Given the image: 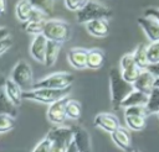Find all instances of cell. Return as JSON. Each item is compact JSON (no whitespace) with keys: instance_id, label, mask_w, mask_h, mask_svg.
Masks as SVG:
<instances>
[{"instance_id":"obj_21","label":"cell","mask_w":159,"mask_h":152,"mask_svg":"<svg viewBox=\"0 0 159 152\" xmlns=\"http://www.w3.org/2000/svg\"><path fill=\"white\" fill-rule=\"evenodd\" d=\"M60 51H61V43L48 41V42H47V48H46L45 63H43V64H45L46 67H52V65L57 62Z\"/></svg>"},{"instance_id":"obj_4","label":"cell","mask_w":159,"mask_h":152,"mask_svg":"<svg viewBox=\"0 0 159 152\" xmlns=\"http://www.w3.org/2000/svg\"><path fill=\"white\" fill-rule=\"evenodd\" d=\"M47 41L63 43L71 38V27L66 21L62 20H48L45 23L43 33Z\"/></svg>"},{"instance_id":"obj_2","label":"cell","mask_w":159,"mask_h":152,"mask_svg":"<svg viewBox=\"0 0 159 152\" xmlns=\"http://www.w3.org/2000/svg\"><path fill=\"white\" fill-rule=\"evenodd\" d=\"M112 16V10L98 2V1H87L84 7L76 12V20L78 23H88L94 20H108Z\"/></svg>"},{"instance_id":"obj_41","label":"cell","mask_w":159,"mask_h":152,"mask_svg":"<svg viewBox=\"0 0 159 152\" xmlns=\"http://www.w3.org/2000/svg\"><path fill=\"white\" fill-rule=\"evenodd\" d=\"M6 10V1L4 0H0V15H2Z\"/></svg>"},{"instance_id":"obj_8","label":"cell","mask_w":159,"mask_h":152,"mask_svg":"<svg viewBox=\"0 0 159 152\" xmlns=\"http://www.w3.org/2000/svg\"><path fill=\"white\" fill-rule=\"evenodd\" d=\"M68 101V98H63L51 105H48L47 108V120L51 124H56V125H61L65 122V120L67 119L66 116V104Z\"/></svg>"},{"instance_id":"obj_34","label":"cell","mask_w":159,"mask_h":152,"mask_svg":"<svg viewBox=\"0 0 159 152\" xmlns=\"http://www.w3.org/2000/svg\"><path fill=\"white\" fill-rule=\"evenodd\" d=\"M120 70H125L133 65H135V61H134V56L133 53H125L122 58H120Z\"/></svg>"},{"instance_id":"obj_33","label":"cell","mask_w":159,"mask_h":152,"mask_svg":"<svg viewBox=\"0 0 159 152\" xmlns=\"http://www.w3.org/2000/svg\"><path fill=\"white\" fill-rule=\"evenodd\" d=\"M63 4H65V6L68 10L78 12L80 10H82L84 7V5L87 4V1H84V0H65Z\"/></svg>"},{"instance_id":"obj_16","label":"cell","mask_w":159,"mask_h":152,"mask_svg":"<svg viewBox=\"0 0 159 152\" xmlns=\"http://www.w3.org/2000/svg\"><path fill=\"white\" fill-rule=\"evenodd\" d=\"M4 90H5V94H6L7 99H9L16 108L21 105L22 99H24V96H22L24 90H22L16 83H14L10 78L6 79L5 85H4Z\"/></svg>"},{"instance_id":"obj_9","label":"cell","mask_w":159,"mask_h":152,"mask_svg":"<svg viewBox=\"0 0 159 152\" xmlns=\"http://www.w3.org/2000/svg\"><path fill=\"white\" fill-rule=\"evenodd\" d=\"M94 126L106 132L112 133L120 127V124L116 115L111 112H101L94 117Z\"/></svg>"},{"instance_id":"obj_3","label":"cell","mask_w":159,"mask_h":152,"mask_svg":"<svg viewBox=\"0 0 159 152\" xmlns=\"http://www.w3.org/2000/svg\"><path fill=\"white\" fill-rule=\"evenodd\" d=\"M75 82V75L68 72H57L52 73L34 84L32 89H55V90H63L71 88L72 83Z\"/></svg>"},{"instance_id":"obj_1","label":"cell","mask_w":159,"mask_h":152,"mask_svg":"<svg viewBox=\"0 0 159 152\" xmlns=\"http://www.w3.org/2000/svg\"><path fill=\"white\" fill-rule=\"evenodd\" d=\"M109 89L112 105L114 110H118L123 100L134 90V87L133 84L127 83L122 77V70L114 67L109 70Z\"/></svg>"},{"instance_id":"obj_13","label":"cell","mask_w":159,"mask_h":152,"mask_svg":"<svg viewBox=\"0 0 159 152\" xmlns=\"http://www.w3.org/2000/svg\"><path fill=\"white\" fill-rule=\"evenodd\" d=\"M138 23L150 42L159 41V23L155 20L147 17V16H142L138 19Z\"/></svg>"},{"instance_id":"obj_26","label":"cell","mask_w":159,"mask_h":152,"mask_svg":"<svg viewBox=\"0 0 159 152\" xmlns=\"http://www.w3.org/2000/svg\"><path fill=\"white\" fill-rule=\"evenodd\" d=\"M149 115L159 114V88H154L153 91L148 95V103L145 105Z\"/></svg>"},{"instance_id":"obj_36","label":"cell","mask_w":159,"mask_h":152,"mask_svg":"<svg viewBox=\"0 0 159 152\" xmlns=\"http://www.w3.org/2000/svg\"><path fill=\"white\" fill-rule=\"evenodd\" d=\"M143 16L150 17V19L155 20L159 23V7H149V9H147L144 11V15Z\"/></svg>"},{"instance_id":"obj_39","label":"cell","mask_w":159,"mask_h":152,"mask_svg":"<svg viewBox=\"0 0 159 152\" xmlns=\"http://www.w3.org/2000/svg\"><path fill=\"white\" fill-rule=\"evenodd\" d=\"M10 37V31L7 27L5 26H0V42H2L4 40Z\"/></svg>"},{"instance_id":"obj_18","label":"cell","mask_w":159,"mask_h":152,"mask_svg":"<svg viewBox=\"0 0 159 152\" xmlns=\"http://www.w3.org/2000/svg\"><path fill=\"white\" fill-rule=\"evenodd\" d=\"M32 11H34V5L29 0H21L15 6V15H16V17H17L19 21H21L24 23L30 21Z\"/></svg>"},{"instance_id":"obj_31","label":"cell","mask_w":159,"mask_h":152,"mask_svg":"<svg viewBox=\"0 0 159 152\" xmlns=\"http://www.w3.org/2000/svg\"><path fill=\"white\" fill-rule=\"evenodd\" d=\"M15 127V117L10 115H0V133L11 131Z\"/></svg>"},{"instance_id":"obj_17","label":"cell","mask_w":159,"mask_h":152,"mask_svg":"<svg viewBox=\"0 0 159 152\" xmlns=\"http://www.w3.org/2000/svg\"><path fill=\"white\" fill-rule=\"evenodd\" d=\"M87 32L93 37H106L109 33L108 20H94L84 25Z\"/></svg>"},{"instance_id":"obj_35","label":"cell","mask_w":159,"mask_h":152,"mask_svg":"<svg viewBox=\"0 0 159 152\" xmlns=\"http://www.w3.org/2000/svg\"><path fill=\"white\" fill-rule=\"evenodd\" d=\"M32 152H51V142L47 137H45L43 140H41L37 146L32 150Z\"/></svg>"},{"instance_id":"obj_20","label":"cell","mask_w":159,"mask_h":152,"mask_svg":"<svg viewBox=\"0 0 159 152\" xmlns=\"http://www.w3.org/2000/svg\"><path fill=\"white\" fill-rule=\"evenodd\" d=\"M104 52L99 48H92L87 51V68L98 69L103 65Z\"/></svg>"},{"instance_id":"obj_12","label":"cell","mask_w":159,"mask_h":152,"mask_svg":"<svg viewBox=\"0 0 159 152\" xmlns=\"http://www.w3.org/2000/svg\"><path fill=\"white\" fill-rule=\"evenodd\" d=\"M73 141L78 148V152H92V145L88 132L81 126H72Z\"/></svg>"},{"instance_id":"obj_15","label":"cell","mask_w":159,"mask_h":152,"mask_svg":"<svg viewBox=\"0 0 159 152\" xmlns=\"http://www.w3.org/2000/svg\"><path fill=\"white\" fill-rule=\"evenodd\" d=\"M155 79H157V78H155L150 72L143 70V72L140 73L139 78L137 79V82L133 84V87H134L135 90L142 91V93L149 95V94L153 91V89L155 88V87H154Z\"/></svg>"},{"instance_id":"obj_44","label":"cell","mask_w":159,"mask_h":152,"mask_svg":"<svg viewBox=\"0 0 159 152\" xmlns=\"http://www.w3.org/2000/svg\"><path fill=\"white\" fill-rule=\"evenodd\" d=\"M132 152H139V151H138V150H133Z\"/></svg>"},{"instance_id":"obj_27","label":"cell","mask_w":159,"mask_h":152,"mask_svg":"<svg viewBox=\"0 0 159 152\" xmlns=\"http://www.w3.org/2000/svg\"><path fill=\"white\" fill-rule=\"evenodd\" d=\"M45 23H46V21H29V22L24 23V30L27 33H31L34 36H39V35L43 33Z\"/></svg>"},{"instance_id":"obj_43","label":"cell","mask_w":159,"mask_h":152,"mask_svg":"<svg viewBox=\"0 0 159 152\" xmlns=\"http://www.w3.org/2000/svg\"><path fill=\"white\" fill-rule=\"evenodd\" d=\"M154 87H155V88H159V78L155 79V84H154Z\"/></svg>"},{"instance_id":"obj_30","label":"cell","mask_w":159,"mask_h":152,"mask_svg":"<svg viewBox=\"0 0 159 152\" xmlns=\"http://www.w3.org/2000/svg\"><path fill=\"white\" fill-rule=\"evenodd\" d=\"M147 56L149 64H154L159 62V41L152 42L149 46H147Z\"/></svg>"},{"instance_id":"obj_11","label":"cell","mask_w":159,"mask_h":152,"mask_svg":"<svg viewBox=\"0 0 159 152\" xmlns=\"http://www.w3.org/2000/svg\"><path fill=\"white\" fill-rule=\"evenodd\" d=\"M111 137L113 140V142L116 143L117 147H119L122 151L124 152H132L134 148L132 147V138H130V133L127 129L124 127H119L118 130H116L114 132L111 133Z\"/></svg>"},{"instance_id":"obj_25","label":"cell","mask_w":159,"mask_h":152,"mask_svg":"<svg viewBox=\"0 0 159 152\" xmlns=\"http://www.w3.org/2000/svg\"><path fill=\"white\" fill-rule=\"evenodd\" d=\"M124 122L127 127L133 131H142L147 125L145 117L143 116H124Z\"/></svg>"},{"instance_id":"obj_6","label":"cell","mask_w":159,"mask_h":152,"mask_svg":"<svg viewBox=\"0 0 159 152\" xmlns=\"http://www.w3.org/2000/svg\"><path fill=\"white\" fill-rule=\"evenodd\" d=\"M10 79L16 83L24 91H29V90H32L34 88V73H32V69L30 67V64L21 59L19 61L12 72H11V75H10Z\"/></svg>"},{"instance_id":"obj_5","label":"cell","mask_w":159,"mask_h":152,"mask_svg":"<svg viewBox=\"0 0 159 152\" xmlns=\"http://www.w3.org/2000/svg\"><path fill=\"white\" fill-rule=\"evenodd\" d=\"M71 88L63 90H55V89H32L29 91H24L22 96L26 100L41 103V104H53L63 98H67Z\"/></svg>"},{"instance_id":"obj_45","label":"cell","mask_w":159,"mask_h":152,"mask_svg":"<svg viewBox=\"0 0 159 152\" xmlns=\"http://www.w3.org/2000/svg\"><path fill=\"white\" fill-rule=\"evenodd\" d=\"M158 115H159V114H158Z\"/></svg>"},{"instance_id":"obj_38","label":"cell","mask_w":159,"mask_h":152,"mask_svg":"<svg viewBox=\"0 0 159 152\" xmlns=\"http://www.w3.org/2000/svg\"><path fill=\"white\" fill-rule=\"evenodd\" d=\"M148 72H150L155 78H159V62L154 63V64H149V67L147 68Z\"/></svg>"},{"instance_id":"obj_10","label":"cell","mask_w":159,"mask_h":152,"mask_svg":"<svg viewBox=\"0 0 159 152\" xmlns=\"http://www.w3.org/2000/svg\"><path fill=\"white\" fill-rule=\"evenodd\" d=\"M47 38L43 35L35 36L31 46H30V54L31 57L39 62V63H45V54H46V48H47Z\"/></svg>"},{"instance_id":"obj_22","label":"cell","mask_w":159,"mask_h":152,"mask_svg":"<svg viewBox=\"0 0 159 152\" xmlns=\"http://www.w3.org/2000/svg\"><path fill=\"white\" fill-rule=\"evenodd\" d=\"M0 115H10L12 117L17 115V108L7 99L4 87L0 88Z\"/></svg>"},{"instance_id":"obj_19","label":"cell","mask_w":159,"mask_h":152,"mask_svg":"<svg viewBox=\"0 0 159 152\" xmlns=\"http://www.w3.org/2000/svg\"><path fill=\"white\" fill-rule=\"evenodd\" d=\"M148 103V95L142 93V91H138V90H133L122 103L120 108H132V106H145Z\"/></svg>"},{"instance_id":"obj_32","label":"cell","mask_w":159,"mask_h":152,"mask_svg":"<svg viewBox=\"0 0 159 152\" xmlns=\"http://www.w3.org/2000/svg\"><path fill=\"white\" fill-rule=\"evenodd\" d=\"M149 115L145 106H132L124 109V116H143L147 117Z\"/></svg>"},{"instance_id":"obj_28","label":"cell","mask_w":159,"mask_h":152,"mask_svg":"<svg viewBox=\"0 0 159 152\" xmlns=\"http://www.w3.org/2000/svg\"><path fill=\"white\" fill-rule=\"evenodd\" d=\"M142 72H143V70L135 64V65H133V67H130V68H128V69H125V70H122V77H123V79H124L127 83L134 84V83L137 82V79L139 78V75H140Z\"/></svg>"},{"instance_id":"obj_37","label":"cell","mask_w":159,"mask_h":152,"mask_svg":"<svg viewBox=\"0 0 159 152\" xmlns=\"http://www.w3.org/2000/svg\"><path fill=\"white\" fill-rule=\"evenodd\" d=\"M11 46H12V40H11V37H9V38L4 40L2 42H0V56L4 54Z\"/></svg>"},{"instance_id":"obj_7","label":"cell","mask_w":159,"mask_h":152,"mask_svg":"<svg viewBox=\"0 0 159 152\" xmlns=\"http://www.w3.org/2000/svg\"><path fill=\"white\" fill-rule=\"evenodd\" d=\"M46 137L50 140L51 145L67 150V147L73 142V130L72 127L57 126L51 129Z\"/></svg>"},{"instance_id":"obj_42","label":"cell","mask_w":159,"mask_h":152,"mask_svg":"<svg viewBox=\"0 0 159 152\" xmlns=\"http://www.w3.org/2000/svg\"><path fill=\"white\" fill-rule=\"evenodd\" d=\"M5 82H6V79L4 78V75L0 74V88H2V87L5 85Z\"/></svg>"},{"instance_id":"obj_23","label":"cell","mask_w":159,"mask_h":152,"mask_svg":"<svg viewBox=\"0 0 159 152\" xmlns=\"http://www.w3.org/2000/svg\"><path fill=\"white\" fill-rule=\"evenodd\" d=\"M133 56H134L135 64L142 70H147V68L149 67V61H148V56H147V46L138 44L133 52Z\"/></svg>"},{"instance_id":"obj_40","label":"cell","mask_w":159,"mask_h":152,"mask_svg":"<svg viewBox=\"0 0 159 152\" xmlns=\"http://www.w3.org/2000/svg\"><path fill=\"white\" fill-rule=\"evenodd\" d=\"M66 152H78V148H77V146H76V143H75V141L67 147V150H66Z\"/></svg>"},{"instance_id":"obj_24","label":"cell","mask_w":159,"mask_h":152,"mask_svg":"<svg viewBox=\"0 0 159 152\" xmlns=\"http://www.w3.org/2000/svg\"><path fill=\"white\" fill-rule=\"evenodd\" d=\"M82 114V106L80 101L75 99H68L66 104V116L71 120H78Z\"/></svg>"},{"instance_id":"obj_14","label":"cell","mask_w":159,"mask_h":152,"mask_svg":"<svg viewBox=\"0 0 159 152\" xmlns=\"http://www.w3.org/2000/svg\"><path fill=\"white\" fill-rule=\"evenodd\" d=\"M87 51L84 48H71L67 52V61L68 63L76 69H84L87 68Z\"/></svg>"},{"instance_id":"obj_29","label":"cell","mask_w":159,"mask_h":152,"mask_svg":"<svg viewBox=\"0 0 159 152\" xmlns=\"http://www.w3.org/2000/svg\"><path fill=\"white\" fill-rule=\"evenodd\" d=\"M31 2H32V5L35 7H37L39 10H41L46 15L51 16L53 14L55 1H50V0H35V1H31Z\"/></svg>"}]
</instances>
